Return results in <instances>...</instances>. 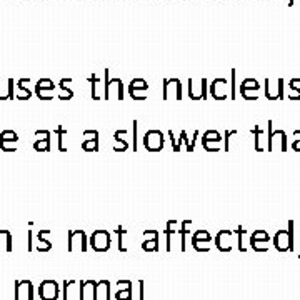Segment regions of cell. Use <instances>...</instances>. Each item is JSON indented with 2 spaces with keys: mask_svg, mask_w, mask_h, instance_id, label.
Segmentation results:
<instances>
[{
  "mask_svg": "<svg viewBox=\"0 0 300 300\" xmlns=\"http://www.w3.org/2000/svg\"><path fill=\"white\" fill-rule=\"evenodd\" d=\"M144 145L147 150L158 152L164 149V133L160 130H149L144 135Z\"/></svg>",
  "mask_w": 300,
  "mask_h": 300,
  "instance_id": "obj_1",
  "label": "cell"
},
{
  "mask_svg": "<svg viewBox=\"0 0 300 300\" xmlns=\"http://www.w3.org/2000/svg\"><path fill=\"white\" fill-rule=\"evenodd\" d=\"M172 95L177 100L182 98V84L178 78H167L164 84V100H169Z\"/></svg>",
  "mask_w": 300,
  "mask_h": 300,
  "instance_id": "obj_2",
  "label": "cell"
},
{
  "mask_svg": "<svg viewBox=\"0 0 300 300\" xmlns=\"http://www.w3.org/2000/svg\"><path fill=\"white\" fill-rule=\"evenodd\" d=\"M18 140V135L13 130H4L0 132V149L4 152H13L15 150V144Z\"/></svg>",
  "mask_w": 300,
  "mask_h": 300,
  "instance_id": "obj_3",
  "label": "cell"
},
{
  "mask_svg": "<svg viewBox=\"0 0 300 300\" xmlns=\"http://www.w3.org/2000/svg\"><path fill=\"white\" fill-rule=\"evenodd\" d=\"M53 90H55V85H53V82H52V80H49V78L38 80L37 85H35L37 95H38V98H42V100H50Z\"/></svg>",
  "mask_w": 300,
  "mask_h": 300,
  "instance_id": "obj_4",
  "label": "cell"
},
{
  "mask_svg": "<svg viewBox=\"0 0 300 300\" xmlns=\"http://www.w3.org/2000/svg\"><path fill=\"white\" fill-rule=\"evenodd\" d=\"M82 150L85 152H97L98 150V132L97 130H85Z\"/></svg>",
  "mask_w": 300,
  "mask_h": 300,
  "instance_id": "obj_5",
  "label": "cell"
},
{
  "mask_svg": "<svg viewBox=\"0 0 300 300\" xmlns=\"http://www.w3.org/2000/svg\"><path fill=\"white\" fill-rule=\"evenodd\" d=\"M149 90V84L145 82L142 78H135L132 80L130 85H129V92H130V97L135 98V100H144V92Z\"/></svg>",
  "mask_w": 300,
  "mask_h": 300,
  "instance_id": "obj_6",
  "label": "cell"
},
{
  "mask_svg": "<svg viewBox=\"0 0 300 300\" xmlns=\"http://www.w3.org/2000/svg\"><path fill=\"white\" fill-rule=\"evenodd\" d=\"M37 142L33 144V149L37 152H49L50 150V132L49 130H37Z\"/></svg>",
  "mask_w": 300,
  "mask_h": 300,
  "instance_id": "obj_7",
  "label": "cell"
},
{
  "mask_svg": "<svg viewBox=\"0 0 300 300\" xmlns=\"http://www.w3.org/2000/svg\"><path fill=\"white\" fill-rule=\"evenodd\" d=\"M92 247L95 250H105V249H109L110 247V237H109V233L107 232H95L92 235Z\"/></svg>",
  "mask_w": 300,
  "mask_h": 300,
  "instance_id": "obj_8",
  "label": "cell"
},
{
  "mask_svg": "<svg viewBox=\"0 0 300 300\" xmlns=\"http://www.w3.org/2000/svg\"><path fill=\"white\" fill-rule=\"evenodd\" d=\"M222 89H227V80L225 78H215L210 84V93L213 95V98L217 100H224L227 98V92H224Z\"/></svg>",
  "mask_w": 300,
  "mask_h": 300,
  "instance_id": "obj_9",
  "label": "cell"
},
{
  "mask_svg": "<svg viewBox=\"0 0 300 300\" xmlns=\"http://www.w3.org/2000/svg\"><path fill=\"white\" fill-rule=\"evenodd\" d=\"M125 135H129V130H117L115 133H113V140H115L113 150L125 152L127 149H129V142L125 140Z\"/></svg>",
  "mask_w": 300,
  "mask_h": 300,
  "instance_id": "obj_10",
  "label": "cell"
},
{
  "mask_svg": "<svg viewBox=\"0 0 300 300\" xmlns=\"http://www.w3.org/2000/svg\"><path fill=\"white\" fill-rule=\"evenodd\" d=\"M57 293V287L55 282H44L42 285V298L44 300H53Z\"/></svg>",
  "mask_w": 300,
  "mask_h": 300,
  "instance_id": "obj_11",
  "label": "cell"
},
{
  "mask_svg": "<svg viewBox=\"0 0 300 300\" xmlns=\"http://www.w3.org/2000/svg\"><path fill=\"white\" fill-rule=\"evenodd\" d=\"M222 140V137H220V133L217 132V130H207L205 133H204V137H202V145H205V144H209V142H220Z\"/></svg>",
  "mask_w": 300,
  "mask_h": 300,
  "instance_id": "obj_12",
  "label": "cell"
},
{
  "mask_svg": "<svg viewBox=\"0 0 300 300\" xmlns=\"http://www.w3.org/2000/svg\"><path fill=\"white\" fill-rule=\"evenodd\" d=\"M55 133H57V138H58V150L60 152H65L67 150V147H65V137H67V130L64 129L62 125H58L57 129H55Z\"/></svg>",
  "mask_w": 300,
  "mask_h": 300,
  "instance_id": "obj_13",
  "label": "cell"
},
{
  "mask_svg": "<svg viewBox=\"0 0 300 300\" xmlns=\"http://www.w3.org/2000/svg\"><path fill=\"white\" fill-rule=\"evenodd\" d=\"M24 84H25V78H20L18 80V89H20V92L17 93V98H20V100H29L32 97V93H30V90L27 89Z\"/></svg>",
  "mask_w": 300,
  "mask_h": 300,
  "instance_id": "obj_14",
  "label": "cell"
},
{
  "mask_svg": "<svg viewBox=\"0 0 300 300\" xmlns=\"http://www.w3.org/2000/svg\"><path fill=\"white\" fill-rule=\"evenodd\" d=\"M197 135H198V132H195V133H193V137L189 138V137H187V132H185V130H184L182 133H180V140L187 144V150H189V152H192V150H193V147H195Z\"/></svg>",
  "mask_w": 300,
  "mask_h": 300,
  "instance_id": "obj_15",
  "label": "cell"
},
{
  "mask_svg": "<svg viewBox=\"0 0 300 300\" xmlns=\"http://www.w3.org/2000/svg\"><path fill=\"white\" fill-rule=\"evenodd\" d=\"M60 89H62V92H60L58 97L62 98V100H70L73 97V92L70 89H67L65 84H64V80H60Z\"/></svg>",
  "mask_w": 300,
  "mask_h": 300,
  "instance_id": "obj_16",
  "label": "cell"
},
{
  "mask_svg": "<svg viewBox=\"0 0 300 300\" xmlns=\"http://www.w3.org/2000/svg\"><path fill=\"white\" fill-rule=\"evenodd\" d=\"M233 133H237V130L225 132V150H229V138H230V135H233Z\"/></svg>",
  "mask_w": 300,
  "mask_h": 300,
  "instance_id": "obj_17",
  "label": "cell"
},
{
  "mask_svg": "<svg viewBox=\"0 0 300 300\" xmlns=\"http://www.w3.org/2000/svg\"><path fill=\"white\" fill-rule=\"evenodd\" d=\"M5 98H9V93L4 90V85L0 84V100H5Z\"/></svg>",
  "mask_w": 300,
  "mask_h": 300,
  "instance_id": "obj_18",
  "label": "cell"
},
{
  "mask_svg": "<svg viewBox=\"0 0 300 300\" xmlns=\"http://www.w3.org/2000/svg\"><path fill=\"white\" fill-rule=\"evenodd\" d=\"M293 149H295L297 152H300V140L298 142H293Z\"/></svg>",
  "mask_w": 300,
  "mask_h": 300,
  "instance_id": "obj_19",
  "label": "cell"
}]
</instances>
